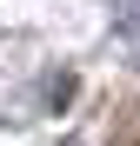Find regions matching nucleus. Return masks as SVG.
I'll use <instances>...</instances> for the list:
<instances>
[{
    "label": "nucleus",
    "mask_w": 140,
    "mask_h": 146,
    "mask_svg": "<svg viewBox=\"0 0 140 146\" xmlns=\"http://www.w3.org/2000/svg\"><path fill=\"white\" fill-rule=\"evenodd\" d=\"M120 146H140V119H133V126H127V133H120Z\"/></svg>",
    "instance_id": "obj_1"
},
{
    "label": "nucleus",
    "mask_w": 140,
    "mask_h": 146,
    "mask_svg": "<svg viewBox=\"0 0 140 146\" xmlns=\"http://www.w3.org/2000/svg\"><path fill=\"white\" fill-rule=\"evenodd\" d=\"M133 27H140V7H133Z\"/></svg>",
    "instance_id": "obj_2"
}]
</instances>
